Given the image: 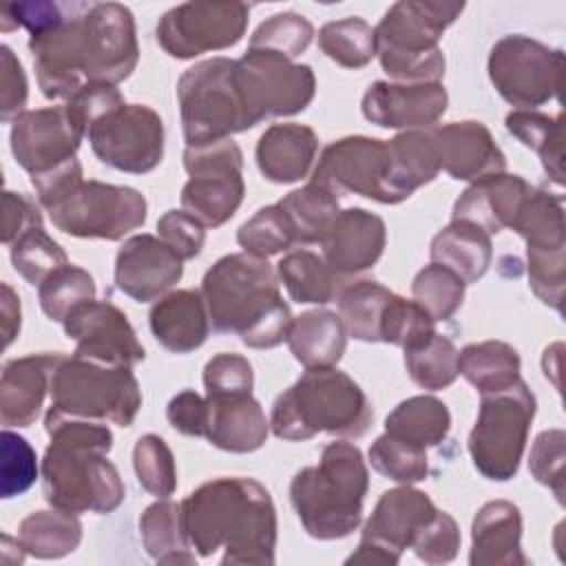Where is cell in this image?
<instances>
[{
  "label": "cell",
  "mask_w": 566,
  "mask_h": 566,
  "mask_svg": "<svg viewBox=\"0 0 566 566\" xmlns=\"http://www.w3.org/2000/svg\"><path fill=\"white\" fill-rule=\"evenodd\" d=\"M29 51L46 99H71L86 84H119L137 66L135 18L119 2H69L53 29L31 35Z\"/></svg>",
  "instance_id": "6da1fadb"
},
{
  "label": "cell",
  "mask_w": 566,
  "mask_h": 566,
  "mask_svg": "<svg viewBox=\"0 0 566 566\" xmlns=\"http://www.w3.org/2000/svg\"><path fill=\"white\" fill-rule=\"evenodd\" d=\"M184 531L201 557L223 548L221 564H274L276 511L252 478H217L181 502Z\"/></svg>",
  "instance_id": "7a4b0ae2"
},
{
  "label": "cell",
  "mask_w": 566,
  "mask_h": 566,
  "mask_svg": "<svg viewBox=\"0 0 566 566\" xmlns=\"http://www.w3.org/2000/svg\"><path fill=\"white\" fill-rule=\"evenodd\" d=\"M51 438L42 458L44 500L69 513H113L126 497L115 464L106 458L113 433L104 422L44 416Z\"/></svg>",
  "instance_id": "3957f363"
},
{
  "label": "cell",
  "mask_w": 566,
  "mask_h": 566,
  "mask_svg": "<svg viewBox=\"0 0 566 566\" xmlns=\"http://www.w3.org/2000/svg\"><path fill=\"white\" fill-rule=\"evenodd\" d=\"M201 296L219 334H237L252 349H270L287 338L292 314L268 259L248 252L221 256L206 272Z\"/></svg>",
  "instance_id": "277c9868"
},
{
  "label": "cell",
  "mask_w": 566,
  "mask_h": 566,
  "mask_svg": "<svg viewBox=\"0 0 566 566\" xmlns=\"http://www.w3.org/2000/svg\"><path fill=\"white\" fill-rule=\"evenodd\" d=\"M369 486L367 464L356 444L329 442L316 467L301 469L290 482V502L307 535L340 539L358 528Z\"/></svg>",
  "instance_id": "5b68a950"
},
{
  "label": "cell",
  "mask_w": 566,
  "mask_h": 566,
  "mask_svg": "<svg viewBox=\"0 0 566 566\" xmlns=\"http://www.w3.org/2000/svg\"><path fill=\"white\" fill-rule=\"evenodd\" d=\"M374 420L365 391L336 367H312L272 405L270 429L281 440H310L325 431L360 438Z\"/></svg>",
  "instance_id": "8992f818"
},
{
  "label": "cell",
  "mask_w": 566,
  "mask_h": 566,
  "mask_svg": "<svg viewBox=\"0 0 566 566\" xmlns=\"http://www.w3.org/2000/svg\"><path fill=\"white\" fill-rule=\"evenodd\" d=\"M464 11V2L400 0L380 18L376 55L382 71L400 84L438 82L444 75L440 35Z\"/></svg>",
  "instance_id": "52a82bcc"
},
{
  "label": "cell",
  "mask_w": 566,
  "mask_h": 566,
  "mask_svg": "<svg viewBox=\"0 0 566 566\" xmlns=\"http://www.w3.org/2000/svg\"><path fill=\"white\" fill-rule=\"evenodd\" d=\"M46 416L82 418L130 427L142 391L130 367H108L84 358H62L51 376Z\"/></svg>",
  "instance_id": "ba28073f"
},
{
  "label": "cell",
  "mask_w": 566,
  "mask_h": 566,
  "mask_svg": "<svg viewBox=\"0 0 566 566\" xmlns=\"http://www.w3.org/2000/svg\"><path fill=\"white\" fill-rule=\"evenodd\" d=\"M237 60H203L179 77L177 99L186 146L230 139L252 128L234 80Z\"/></svg>",
  "instance_id": "9c48e42d"
},
{
  "label": "cell",
  "mask_w": 566,
  "mask_h": 566,
  "mask_svg": "<svg viewBox=\"0 0 566 566\" xmlns=\"http://www.w3.org/2000/svg\"><path fill=\"white\" fill-rule=\"evenodd\" d=\"M533 416L535 396L522 378L502 391L482 394L467 447L484 478L506 482L517 473Z\"/></svg>",
  "instance_id": "30bf717a"
},
{
  "label": "cell",
  "mask_w": 566,
  "mask_h": 566,
  "mask_svg": "<svg viewBox=\"0 0 566 566\" xmlns=\"http://www.w3.org/2000/svg\"><path fill=\"white\" fill-rule=\"evenodd\" d=\"M184 168L190 175L181 188V210L206 228H219L243 201V155L232 139L186 146Z\"/></svg>",
  "instance_id": "8fae6325"
},
{
  "label": "cell",
  "mask_w": 566,
  "mask_h": 566,
  "mask_svg": "<svg viewBox=\"0 0 566 566\" xmlns=\"http://www.w3.org/2000/svg\"><path fill=\"white\" fill-rule=\"evenodd\" d=\"M489 77L511 106L533 111L559 95L564 53L528 35H504L491 46Z\"/></svg>",
  "instance_id": "7c38bea8"
},
{
  "label": "cell",
  "mask_w": 566,
  "mask_h": 566,
  "mask_svg": "<svg viewBox=\"0 0 566 566\" xmlns=\"http://www.w3.org/2000/svg\"><path fill=\"white\" fill-rule=\"evenodd\" d=\"M234 80L252 126L305 111L316 93V77L307 64L268 51L248 49L234 64Z\"/></svg>",
  "instance_id": "4fadbf2b"
},
{
  "label": "cell",
  "mask_w": 566,
  "mask_h": 566,
  "mask_svg": "<svg viewBox=\"0 0 566 566\" xmlns=\"http://www.w3.org/2000/svg\"><path fill=\"white\" fill-rule=\"evenodd\" d=\"M53 226L80 239L117 241L146 221V199L130 186L82 181L51 206Z\"/></svg>",
  "instance_id": "5bb4252c"
},
{
  "label": "cell",
  "mask_w": 566,
  "mask_h": 566,
  "mask_svg": "<svg viewBox=\"0 0 566 566\" xmlns=\"http://www.w3.org/2000/svg\"><path fill=\"white\" fill-rule=\"evenodd\" d=\"M86 137L95 157L122 172H148L164 157V122L144 104L115 106L88 126Z\"/></svg>",
  "instance_id": "9a60e30c"
},
{
  "label": "cell",
  "mask_w": 566,
  "mask_h": 566,
  "mask_svg": "<svg viewBox=\"0 0 566 566\" xmlns=\"http://www.w3.org/2000/svg\"><path fill=\"white\" fill-rule=\"evenodd\" d=\"M245 2H184L157 22L159 46L177 60L234 46L248 27Z\"/></svg>",
  "instance_id": "2e32d148"
},
{
  "label": "cell",
  "mask_w": 566,
  "mask_h": 566,
  "mask_svg": "<svg viewBox=\"0 0 566 566\" xmlns=\"http://www.w3.org/2000/svg\"><path fill=\"white\" fill-rule=\"evenodd\" d=\"M312 181L336 197L352 192L378 203H400L389 186L387 142L376 137L354 135L325 146Z\"/></svg>",
  "instance_id": "e0dca14e"
},
{
  "label": "cell",
  "mask_w": 566,
  "mask_h": 566,
  "mask_svg": "<svg viewBox=\"0 0 566 566\" xmlns=\"http://www.w3.org/2000/svg\"><path fill=\"white\" fill-rule=\"evenodd\" d=\"M436 511L431 497L409 484L385 491L347 564H398L402 551L411 546L416 533Z\"/></svg>",
  "instance_id": "ac0fdd59"
},
{
  "label": "cell",
  "mask_w": 566,
  "mask_h": 566,
  "mask_svg": "<svg viewBox=\"0 0 566 566\" xmlns=\"http://www.w3.org/2000/svg\"><path fill=\"white\" fill-rule=\"evenodd\" d=\"M64 334L75 340V356L108 367H135L144 360L126 314L108 301H84L64 318Z\"/></svg>",
  "instance_id": "d6986e66"
},
{
  "label": "cell",
  "mask_w": 566,
  "mask_h": 566,
  "mask_svg": "<svg viewBox=\"0 0 566 566\" xmlns=\"http://www.w3.org/2000/svg\"><path fill=\"white\" fill-rule=\"evenodd\" d=\"M84 130L66 106L24 111L11 122V153L29 172L40 175L73 159Z\"/></svg>",
  "instance_id": "ffe728a7"
},
{
  "label": "cell",
  "mask_w": 566,
  "mask_h": 566,
  "mask_svg": "<svg viewBox=\"0 0 566 566\" xmlns=\"http://www.w3.org/2000/svg\"><path fill=\"white\" fill-rule=\"evenodd\" d=\"M449 95L440 82H374L363 95V115L380 128H431L447 111Z\"/></svg>",
  "instance_id": "44dd1931"
},
{
  "label": "cell",
  "mask_w": 566,
  "mask_h": 566,
  "mask_svg": "<svg viewBox=\"0 0 566 566\" xmlns=\"http://www.w3.org/2000/svg\"><path fill=\"white\" fill-rule=\"evenodd\" d=\"M184 274V259L159 237L135 234L117 252L115 285L139 303L166 294Z\"/></svg>",
  "instance_id": "7402d4cb"
},
{
  "label": "cell",
  "mask_w": 566,
  "mask_h": 566,
  "mask_svg": "<svg viewBox=\"0 0 566 566\" xmlns=\"http://www.w3.org/2000/svg\"><path fill=\"white\" fill-rule=\"evenodd\" d=\"M442 170L453 179L480 181L504 172L506 157L493 142L491 130L475 119L451 122L433 128Z\"/></svg>",
  "instance_id": "603a6c76"
},
{
  "label": "cell",
  "mask_w": 566,
  "mask_h": 566,
  "mask_svg": "<svg viewBox=\"0 0 566 566\" xmlns=\"http://www.w3.org/2000/svg\"><path fill=\"white\" fill-rule=\"evenodd\" d=\"M387 243L385 221L363 208L340 210L323 239V259L336 274L369 270Z\"/></svg>",
  "instance_id": "cb8c5ba5"
},
{
  "label": "cell",
  "mask_w": 566,
  "mask_h": 566,
  "mask_svg": "<svg viewBox=\"0 0 566 566\" xmlns=\"http://www.w3.org/2000/svg\"><path fill=\"white\" fill-rule=\"evenodd\" d=\"M64 354H31L4 363L0 378V420L9 427H29L40 416L51 376Z\"/></svg>",
  "instance_id": "d4e9b609"
},
{
  "label": "cell",
  "mask_w": 566,
  "mask_h": 566,
  "mask_svg": "<svg viewBox=\"0 0 566 566\" xmlns=\"http://www.w3.org/2000/svg\"><path fill=\"white\" fill-rule=\"evenodd\" d=\"M531 186L520 175H493L471 184L455 201L453 217L475 223L486 234H497L504 228H513L515 217Z\"/></svg>",
  "instance_id": "484cf974"
},
{
  "label": "cell",
  "mask_w": 566,
  "mask_h": 566,
  "mask_svg": "<svg viewBox=\"0 0 566 566\" xmlns=\"http://www.w3.org/2000/svg\"><path fill=\"white\" fill-rule=\"evenodd\" d=\"M206 440L230 453H250L265 444L270 422L252 394L206 396Z\"/></svg>",
  "instance_id": "4316f807"
},
{
  "label": "cell",
  "mask_w": 566,
  "mask_h": 566,
  "mask_svg": "<svg viewBox=\"0 0 566 566\" xmlns=\"http://www.w3.org/2000/svg\"><path fill=\"white\" fill-rule=\"evenodd\" d=\"M522 515L506 500L486 502L471 526V566H515L526 564L520 546Z\"/></svg>",
  "instance_id": "83f0119b"
},
{
  "label": "cell",
  "mask_w": 566,
  "mask_h": 566,
  "mask_svg": "<svg viewBox=\"0 0 566 566\" xmlns=\"http://www.w3.org/2000/svg\"><path fill=\"white\" fill-rule=\"evenodd\" d=\"M148 323L155 340L172 354L201 347L210 332L206 301L197 290H177L161 296L153 305Z\"/></svg>",
  "instance_id": "f1b7e54d"
},
{
  "label": "cell",
  "mask_w": 566,
  "mask_h": 566,
  "mask_svg": "<svg viewBox=\"0 0 566 566\" xmlns=\"http://www.w3.org/2000/svg\"><path fill=\"white\" fill-rule=\"evenodd\" d=\"M318 150L316 133L303 124H274L256 144V166L272 184H294L307 177Z\"/></svg>",
  "instance_id": "f546056e"
},
{
  "label": "cell",
  "mask_w": 566,
  "mask_h": 566,
  "mask_svg": "<svg viewBox=\"0 0 566 566\" xmlns=\"http://www.w3.org/2000/svg\"><path fill=\"white\" fill-rule=\"evenodd\" d=\"M389 186L400 201L409 199L420 186L436 179L442 170L433 126L422 130H402L387 142Z\"/></svg>",
  "instance_id": "4dcf8cb0"
},
{
  "label": "cell",
  "mask_w": 566,
  "mask_h": 566,
  "mask_svg": "<svg viewBox=\"0 0 566 566\" xmlns=\"http://www.w3.org/2000/svg\"><path fill=\"white\" fill-rule=\"evenodd\" d=\"M431 263L458 274L467 285L484 276L491 265V234L469 221L451 219L431 241Z\"/></svg>",
  "instance_id": "1f68e13d"
},
{
  "label": "cell",
  "mask_w": 566,
  "mask_h": 566,
  "mask_svg": "<svg viewBox=\"0 0 566 566\" xmlns=\"http://www.w3.org/2000/svg\"><path fill=\"white\" fill-rule=\"evenodd\" d=\"M287 345L294 358L305 367H334L347 347V332L338 314L312 310L292 318Z\"/></svg>",
  "instance_id": "d6a6232c"
},
{
  "label": "cell",
  "mask_w": 566,
  "mask_h": 566,
  "mask_svg": "<svg viewBox=\"0 0 566 566\" xmlns=\"http://www.w3.org/2000/svg\"><path fill=\"white\" fill-rule=\"evenodd\" d=\"M451 429V413L436 396H411L385 420V433L427 451L440 444Z\"/></svg>",
  "instance_id": "836d02e7"
},
{
  "label": "cell",
  "mask_w": 566,
  "mask_h": 566,
  "mask_svg": "<svg viewBox=\"0 0 566 566\" xmlns=\"http://www.w3.org/2000/svg\"><path fill=\"white\" fill-rule=\"evenodd\" d=\"M458 374H462L480 396L502 391L520 380V354L502 340L471 343L458 352Z\"/></svg>",
  "instance_id": "e575fe53"
},
{
  "label": "cell",
  "mask_w": 566,
  "mask_h": 566,
  "mask_svg": "<svg viewBox=\"0 0 566 566\" xmlns=\"http://www.w3.org/2000/svg\"><path fill=\"white\" fill-rule=\"evenodd\" d=\"M279 281L296 303L325 305L340 294V274L323 256L310 250H294L276 263Z\"/></svg>",
  "instance_id": "d590c367"
},
{
  "label": "cell",
  "mask_w": 566,
  "mask_h": 566,
  "mask_svg": "<svg viewBox=\"0 0 566 566\" xmlns=\"http://www.w3.org/2000/svg\"><path fill=\"white\" fill-rule=\"evenodd\" d=\"M139 533L146 553L157 564H195V555L188 551L190 542L184 531L181 504L164 497L146 506L139 517Z\"/></svg>",
  "instance_id": "8d00e7d4"
},
{
  "label": "cell",
  "mask_w": 566,
  "mask_h": 566,
  "mask_svg": "<svg viewBox=\"0 0 566 566\" xmlns=\"http://www.w3.org/2000/svg\"><path fill=\"white\" fill-rule=\"evenodd\" d=\"M18 539L38 559H60L77 548L82 524L69 511H33L20 522Z\"/></svg>",
  "instance_id": "74e56055"
},
{
  "label": "cell",
  "mask_w": 566,
  "mask_h": 566,
  "mask_svg": "<svg viewBox=\"0 0 566 566\" xmlns=\"http://www.w3.org/2000/svg\"><path fill=\"white\" fill-rule=\"evenodd\" d=\"M285 212L296 243H323L334 219L338 217V197L327 188L310 181L307 186L292 190L279 201Z\"/></svg>",
  "instance_id": "f35d334b"
},
{
  "label": "cell",
  "mask_w": 566,
  "mask_h": 566,
  "mask_svg": "<svg viewBox=\"0 0 566 566\" xmlns=\"http://www.w3.org/2000/svg\"><path fill=\"white\" fill-rule=\"evenodd\" d=\"M394 292L376 281H356L338 294V316L347 336L380 343L382 321Z\"/></svg>",
  "instance_id": "ab89813d"
},
{
  "label": "cell",
  "mask_w": 566,
  "mask_h": 566,
  "mask_svg": "<svg viewBox=\"0 0 566 566\" xmlns=\"http://www.w3.org/2000/svg\"><path fill=\"white\" fill-rule=\"evenodd\" d=\"M506 130L539 155L544 170L555 184L564 181V135L559 117L535 111H513L506 115Z\"/></svg>",
  "instance_id": "60d3db41"
},
{
  "label": "cell",
  "mask_w": 566,
  "mask_h": 566,
  "mask_svg": "<svg viewBox=\"0 0 566 566\" xmlns=\"http://www.w3.org/2000/svg\"><path fill=\"white\" fill-rule=\"evenodd\" d=\"M511 230L526 241V248H566L562 199L531 188Z\"/></svg>",
  "instance_id": "b9f144b4"
},
{
  "label": "cell",
  "mask_w": 566,
  "mask_h": 566,
  "mask_svg": "<svg viewBox=\"0 0 566 566\" xmlns=\"http://www.w3.org/2000/svg\"><path fill=\"white\" fill-rule=\"evenodd\" d=\"M318 46L332 62L345 69H363L376 55V33L363 18L349 15L323 24Z\"/></svg>",
  "instance_id": "7bdbcfd3"
},
{
  "label": "cell",
  "mask_w": 566,
  "mask_h": 566,
  "mask_svg": "<svg viewBox=\"0 0 566 566\" xmlns=\"http://www.w3.org/2000/svg\"><path fill=\"white\" fill-rule=\"evenodd\" d=\"M402 352L409 378L422 389L438 391L453 385L458 378V349L438 332Z\"/></svg>",
  "instance_id": "ee69618b"
},
{
  "label": "cell",
  "mask_w": 566,
  "mask_h": 566,
  "mask_svg": "<svg viewBox=\"0 0 566 566\" xmlns=\"http://www.w3.org/2000/svg\"><path fill=\"white\" fill-rule=\"evenodd\" d=\"M11 263L15 272L29 283V285H42L55 270L69 265L66 252L60 248L57 241H53L42 226L31 228L20 239H15L9 245Z\"/></svg>",
  "instance_id": "f6af8a7d"
},
{
  "label": "cell",
  "mask_w": 566,
  "mask_h": 566,
  "mask_svg": "<svg viewBox=\"0 0 566 566\" xmlns=\"http://www.w3.org/2000/svg\"><path fill=\"white\" fill-rule=\"evenodd\" d=\"M464 287L467 283L458 274L438 263H429L416 274L411 294L433 321H449L464 301Z\"/></svg>",
  "instance_id": "bcb514c9"
},
{
  "label": "cell",
  "mask_w": 566,
  "mask_h": 566,
  "mask_svg": "<svg viewBox=\"0 0 566 566\" xmlns=\"http://www.w3.org/2000/svg\"><path fill=\"white\" fill-rule=\"evenodd\" d=\"M312 38H314V27L307 18L294 11H283L256 27L248 49L276 53L294 62V57H298L310 46Z\"/></svg>",
  "instance_id": "7dc6e473"
},
{
  "label": "cell",
  "mask_w": 566,
  "mask_h": 566,
  "mask_svg": "<svg viewBox=\"0 0 566 566\" xmlns=\"http://www.w3.org/2000/svg\"><path fill=\"white\" fill-rule=\"evenodd\" d=\"M38 294H40L42 312L51 321L64 323V318L69 316V312L73 307H77L84 301L95 298V281L86 270L69 263V265L55 270L38 287Z\"/></svg>",
  "instance_id": "c3c4849f"
},
{
  "label": "cell",
  "mask_w": 566,
  "mask_h": 566,
  "mask_svg": "<svg viewBox=\"0 0 566 566\" xmlns=\"http://www.w3.org/2000/svg\"><path fill=\"white\" fill-rule=\"evenodd\" d=\"M237 241L243 248V252L261 256V259L274 256L296 243L292 226H290L285 212L279 208V203L256 210L239 228Z\"/></svg>",
  "instance_id": "681fc988"
},
{
  "label": "cell",
  "mask_w": 566,
  "mask_h": 566,
  "mask_svg": "<svg viewBox=\"0 0 566 566\" xmlns=\"http://www.w3.org/2000/svg\"><path fill=\"white\" fill-rule=\"evenodd\" d=\"M133 467H135L137 482L150 495L164 500L175 493L177 489L175 458L168 444L159 436L146 433L137 440L133 449Z\"/></svg>",
  "instance_id": "f907efd6"
},
{
  "label": "cell",
  "mask_w": 566,
  "mask_h": 566,
  "mask_svg": "<svg viewBox=\"0 0 566 566\" xmlns=\"http://www.w3.org/2000/svg\"><path fill=\"white\" fill-rule=\"evenodd\" d=\"M369 462L380 475L398 484L422 482L429 473L427 451L416 449L389 433L378 436L369 447Z\"/></svg>",
  "instance_id": "816d5d0a"
},
{
  "label": "cell",
  "mask_w": 566,
  "mask_h": 566,
  "mask_svg": "<svg viewBox=\"0 0 566 566\" xmlns=\"http://www.w3.org/2000/svg\"><path fill=\"white\" fill-rule=\"evenodd\" d=\"M566 248H526L528 281L533 292L562 312L566 285Z\"/></svg>",
  "instance_id": "f5cc1de1"
},
{
  "label": "cell",
  "mask_w": 566,
  "mask_h": 566,
  "mask_svg": "<svg viewBox=\"0 0 566 566\" xmlns=\"http://www.w3.org/2000/svg\"><path fill=\"white\" fill-rule=\"evenodd\" d=\"M2 484H0V495L4 500L22 495L24 491L31 489V484L38 478V462H35V451L31 444L9 431L4 427L2 431Z\"/></svg>",
  "instance_id": "db71d44e"
},
{
  "label": "cell",
  "mask_w": 566,
  "mask_h": 566,
  "mask_svg": "<svg viewBox=\"0 0 566 566\" xmlns=\"http://www.w3.org/2000/svg\"><path fill=\"white\" fill-rule=\"evenodd\" d=\"M564 442L566 436L562 429H548L542 431L531 449V458H528V469L533 473V478L548 486L557 502L564 504Z\"/></svg>",
  "instance_id": "11a10c76"
},
{
  "label": "cell",
  "mask_w": 566,
  "mask_h": 566,
  "mask_svg": "<svg viewBox=\"0 0 566 566\" xmlns=\"http://www.w3.org/2000/svg\"><path fill=\"white\" fill-rule=\"evenodd\" d=\"M409 548H413L418 559L424 564H447L458 555L460 528L449 513L436 511L433 517L416 533Z\"/></svg>",
  "instance_id": "9f6ffc18"
},
{
  "label": "cell",
  "mask_w": 566,
  "mask_h": 566,
  "mask_svg": "<svg viewBox=\"0 0 566 566\" xmlns=\"http://www.w3.org/2000/svg\"><path fill=\"white\" fill-rule=\"evenodd\" d=\"M206 396L252 394L254 374L248 358L239 354H217L203 369Z\"/></svg>",
  "instance_id": "6f0895ef"
},
{
  "label": "cell",
  "mask_w": 566,
  "mask_h": 566,
  "mask_svg": "<svg viewBox=\"0 0 566 566\" xmlns=\"http://www.w3.org/2000/svg\"><path fill=\"white\" fill-rule=\"evenodd\" d=\"M157 232L184 261L195 259L206 241V226L184 210H168L157 221Z\"/></svg>",
  "instance_id": "680465c9"
},
{
  "label": "cell",
  "mask_w": 566,
  "mask_h": 566,
  "mask_svg": "<svg viewBox=\"0 0 566 566\" xmlns=\"http://www.w3.org/2000/svg\"><path fill=\"white\" fill-rule=\"evenodd\" d=\"M119 104H124V97L113 84H86L64 106L86 137L88 126Z\"/></svg>",
  "instance_id": "91938a15"
},
{
  "label": "cell",
  "mask_w": 566,
  "mask_h": 566,
  "mask_svg": "<svg viewBox=\"0 0 566 566\" xmlns=\"http://www.w3.org/2000/svg\"><path fill=\"white\" fill-rule=\"evenodd\" d=\"M0 64H2V91H0V119L13 122L20 113H24L29 86L27 75L20 60L13 51L2 44L0 46Z\"/></svg>",
  "instance_id": "94428289"
},
{
  "label": "cell",
  "mask_w": 566,
  "mask_h": 566,
  "mask_svg": "<svg viewBox=\"0 0 566 566\" xmlns=\"http://www.w3.org/2000/svg\"><path fill=\"white\" fill-rule=\"evenodd\" d=\"M166 418L172 429H177L184 436L206 438L208 427V402L203 396H199L192 389L179 391L166 409Z\"/></svg>",
  "instance_id": "6125c7cd"
},
{
  "label": "cell",
  "mask_w": 566,
  "mask_h": 566,
  "mask_svg": "<svg viewBox=\"0 0 566 566\" xmlns=\"http://www.w3.org/2000/svg\"><path fill=\"white\" fill-rule=\"evenodd\" d=\"M82 164L77 161V157L64 161L62 166L40 172V175H31V184L35 188L38 201L49 210L51 206H55L60 199H64L77 184H82Z\"/></svg>",
  "instance_id": "be15d7a7"
},
{
  "label": "cell",
  "mask_w": 566,
  "mask_h": 566,
  "mask_svg": "<svg viewBox=\"0 0 566 566\" xmlns=\"http://www.w3.org/2000/svg\"><path fill=\"white\" fill-rule=\"evenodd\" d=\"M42 226L38 206L22 192L4 190L2 195V243L11 245L31 228Z\"/></svg>",
  "instance_id": "e7e4bbea"
},
{
  "label": "cell",
  "mask_w": 566,
  "mask_h": 566,
  "mask_svg": "<svg viewBox=\"0 0 566 566\" xmlns=\"http://www.w3.org/2000/svg\"><path fill=\"white\" fill-rule=\"evenodd\" d=\"M0 327L2 345L9 347L20 332V298L9 283L0 285Z\"/></svg>",
  "instance_id": "03108f58"
}]
</instances>
